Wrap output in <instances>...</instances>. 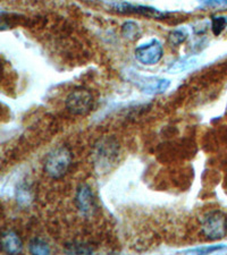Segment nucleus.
<instances>
[{"instance_id":"5","label":"nucleus","mask_w":227,"mask_h":255,"mask_svg":"<svg viewBox=\"0 0 227 255\" xmlns=\"http://www.w3.org/2000/svg\"><path fill=\"white\" fill-rule=\"evenodd\" d=\"M129 80L142 93L149 94V96L162 94L166 92L169 86H171V81L167 79H160V77L155 76H142L135 73L130 74Z\"/></svg>"},{"instance_id":"7","label":"nucleus","mask_w":227,"mask_h":255,"mask_svg":"<svg viewBox=\"0 0 227 255\" xmlns=\"http://www.w3.org/2000/svg\"><path fill=\"white\" fill-rule=\"evenodd\" d=\"M75 204L82 216L89 218L94 215L97 209L96 201H94L92 188L88 184L78 185L75 195Z\"/></svg>"},{"instance_id":"6","label":"nucleus","mask_w":227,"mask_h":255,"mask_svg":"<svg viewBox=\"0 0 227 255\" xmlns=\"http://www.w3.org/2000/svg\"><path fill=\"white\" fill-rule=\"evenodd\" d=\"M163 55V46L158 40H151L135 49V58L143 65H156Z\"/></svg>"},{"instance_id":"10","label":"nucleus","mask_w":227,"mask_h":255,"mask_svg":"<svg viewBox=\"0 0 227 255\" xmlns=\"http://www.w3.org/2000/svg\"><path fill=\"white\" fill-rule=\"evenodd\" d=\"M197 64L198 60L196 58H193V57H187V58H182L174 61V63H172L171 66L167 68V72L171 74L185 72L195 67Z\"/></svg>"},{"instance_id":"1","label":"nucleus","mask_w":227,"mask_h":255,"mask_svg":"<svg viewBox=\"0 0 227 255\" xmlns=\"http://www.w3.org/2000/svg\"><path fill=\"white\" fill-rule=\"evenodd\" d=\"M118 157L119 144L116 139L110 137L100 139L96 144L93 153V162L97 174H108L117 163Z\"/></svg>"},{"instance_id":"15","label":"nucleus","mask_w":227,"mask_h":255,"mask_svg":"<svg viewBox=\"0 0 227 255\" xmlns=\"http://www.w3.org/2000/svg\"><path fill=\"white\" fill-rule=\"evenodd\" d=\"M227 250L226 245H213V246H205V248H198L185 251V253H196V254H210L214 252H220V251Z\"/></svg>"},{"instance_id":"18","label":"nucleus","mask_w":227,"mask_h":255,"mask_svg":"<svg viewBox=\"0 0 227 255\" xmlns=\"http://www.w3.org/2000/svg\"><path fill=\"white\" fill-rule=\"evenodd\" d=\"M201 3L209 7H223L227 6V0H200Z\"/></svg>"},{"instance_id":"9","label":"nucleus","mask_w":227,"mask_h":255,"mask_svg":"<svg viewBox=\"0 0 227 255\" xmlns=\"http://www.w3.org/2000/svg\"><path fill=\"white\" fill-rule=\"evenodd\" d=\"M122 11H127V13H136L143 16H147V17H152V18H162L165 17V14L162 11L155 9V8L150 7H144V6H131V5H124L121 7Z\"/></svg>"},{"instance_id":"11","label":"nucleus","mask_w":227,"mask_h":255,"mask_svg":"<svg viewBox=\"0 0 227 255\" xmlns=\"http://www.w3.org/2000/svg\"><path fill=\"white\" fill-rule=\"evenodd\" d=\"M16 200L20 207H28L33 201V193L26 184H20L16 191Z\"/></svg>"},{"instance_id":"16","label":"nucleus","mask_w":227,"mask_h":255,"mask_svg":"<svg viewBox=\"0 0 227 255\" xmlns=\"http://www.w3.org/2000/svg\"><path fill=\"white\" fill-rule=\"evenodd\" d=\"M227 26L226 16H220V17H213L212 19V30L215 35H220Z\"/></svg>"},{"instance_id":"14","label":"nucleus","mask_w":227,"mask_h":255,"mask_svg":"<svg viewBox=\"0 0 227 255\" xmlns=\"http://www.w3.org/2000/svg\"><path fill=\"white\" fill-rule=\"evenodd\" d=\"M122 34L125 36L126 39L135 40V39H138V36L140 35V27L135 22L129 20V22L123 24Z\"/></svg>"},{"instance_id":"4","label":"nucleus","mask_w":227,"mask_h":255,"mask_svg":"<svg viewBox=\"0 0 227 255\" xmlns=\"http://www.w3.org/2000/svg\"><path fill=\"white\" fill-rule=\"evenodd\" d=\"M66 109L75 116H84L93 107V98L88 90L75 89L68 94L65 101Z\"/></svg>"},{"instance_id":"12","label":"nucleus","mask_w":227,"mask_h":255,"mask_svg":"<svg viewBox=\"0 0 227 255\" xmlns=\"http://www.w3.org/2000/svg\"><path fill=\"white\" fill-rule=\"evenodd\" d=\"M64 251L67 254H91L93 252V249L88 244H84V243L73 242L67 243L65 245Z\"/></svg>"},{"instance_id":"13","label":"nucleus","mask_w":227,"mask_h":255,"mask_svg":"<svg viewBox=\"0 0 227 255\" xmlns=\"http://www.w3.org/2000/svg\"><path fill=\"white\" fill-rule=\"evenodd\" d=\"M28 251L32 254H40V255H45L50 254V248L47 244V242H44L42 238H33L28 244Z\"/></svg>"},{"instance_id":"8","label":"nucleus","mask_w":227,"mask_h":255,"mask_svg":"<svg viewBox=\"0 0 227 255\" xmlns=\"http://www.w3.org/2000/svg\"><path fill=\"white\" fill-rule=\"evenodd\" d=\"M1 248L6 253L18 254L23 250V243L19 236L13 230H7L2 234Z\"/></svg>"},{"instance_id":"2","label":"nucleus","mask_w":227,"mask_h":255,"mask_svg":"<svg viewBox=\"0 0 227 255\" xmlns=\"http://www.w3.org/2000/svg\"><path fill=\"white\" fill-rule=\"evenodd\" d=\"M72 163V154L67 147L59 146L47 155L44 161V172L53 179H59L66 175Z\"/></svg>"},{"instance_id":"17","label":"nucleus","mask_w":227,"mask_h":255,"mask_svg":"<svg viewBox=\"0 0 227 255\" xmlns=\"http://www.w3.org/2000/svg\"><path fill=\"white\" fill-rule=\"evenodd\" d=\"M188 39V32L184 30H175L173 31L171 34H169V41H171L172 44L174 46H180L181 43H183L185 40Z\"/></svg>"},{"instance_id":"3","label":"nucleus","mask_w":227,"mask_h":255,"mask_svg":"<svg viewBox=\"0 0 227 255\" xmlns=\"http://www.w3.org/2000/svg\"><path fill=\"white\" fill-rule=\"evenodd\" d=\"M201 232L210 241H218L227 235V217L224 212L213 210L200 218Z\"/></svg>"}]
</instances>
